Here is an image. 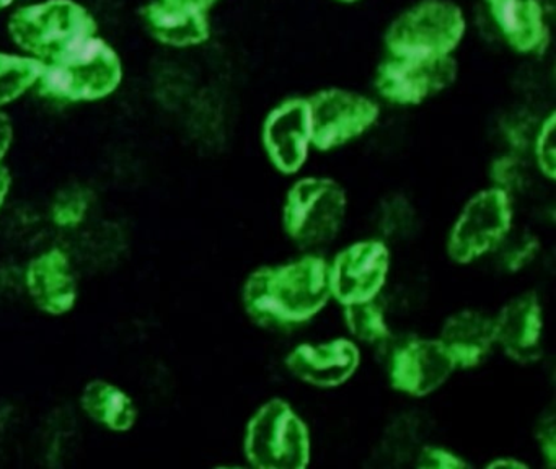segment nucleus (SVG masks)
<instances>
[{
    "instance_id": "nucleus-1",
    "label": "nucleus",
    "mask_w": 556,
    "mask_h": 469,
    "mask_svg": "<svg viewBox=\"0 0 556 469\" xmlns=\"http://www.w3.org/2000/svg\"><path fill=\"white\" fill-rule=\"evenodd\" d=\"M240 303L247 318L265 331L307 328L333 303L327 254L298 251L288 259L255 267L240 287Z\"/></svg>"
},
{
    "instance_id": "nucleus-2",
    "label": "nucleus",
    "mask_w": 556,
    "mask_h": 469,
    "mask_svg": "<svg viewBox=\"0 0 556 469\" xmlns=\"http://www.w3.org/2000/svg\"><path fill=\"white\" fill-rule=\"evenodd\" d=\"M350 211V194L337 178L299 175L282 195L279 224L298 251L324 253L343 233Z\"/></svg>"
},
{
    "instance_id": "nucleus-3",
    "label": "nucleus",
    "mask_w": 556,
    "mask_h": 469,
    "mask_svg": "<svg viewBox=\"0 0 556 469\" xmlns=\"http://www.w3.org/2000/svg\"><path fill=\"white\" fill-rule=\"evenodd\" d=\"M242 455L255 469L308 468L314 459L311 423L288 397H268L247 419Z\"/></svg>"
},
{
    "instance_id": "nucleus-4",
    "label": "nucleus",
    "mask_w": 556,
    "mask_h": 469,
    "mask_svg": "<svg viewBox=\"0 0 556 469\" xmlns=\"http://www.w3.org/2000/svg\"><path fill=\"white\" fill-rule=\"evenodd\" d=\"M122 80L118 52L93 35L43 62L37 88L41 97L56 103H87L115 93Z\"/></svg>"
},
{
    "instance_id": "nucleus-5",
    "label": "nucleus",
    "mask_w": 556,
    "mask_h": 469,
    "mask_svg": "<svg viewBox=\"0 0 556 469\" xmlns=\"http://www.w3.org/2000/svg\"><path fill=\"white\" fill-rule=\"evenodd\" d=\"M517 228V201L501 189L484 186L465 199L444 238V253L457 267L490 261Z\"/></svg>"
},
{
    "instance_id": "nucleus-6",
    "label": "nucleus",
    "mask_w": 556,
    "mask_h": 469,
    "mask_svg": "<svg viewBox=\"0 0 556 469\" xmlns=\"http://www.w3.org/2000/svg\"><path fill=\"white\" fill-rule=\"evenodd\" d=\"M467 29V16L454 0H418L389 23L383 49L399 58H451L464 42Z\"/></svg>"
},
{
    "instance_id": "nucleus-7",
    "label": "nucleus",
    "mask_w": 556,
    "mask_h": 469,
    "mask_svg": "<svg viewBox=\"0 0 556 469\" xmlns=\"http://www.w3.org/2000/svg\"><path fill=\"white\" fill-rule=\"evenodd\" d=\"M97 31L96 18L74 0H47L22 7L9 20L12 41L27 55L43 62Z\"/></svg>"
},
{
    "instance_id": "nucleus-8",
    "label": "nucleus",
    "mask_w": 556,
    "mask_h": 469,
    "mask_svg": "<svg viewBox=\"0 0 556 469\" xmlns=\"http://www.w3.org/2000/svg\"><path fill=\"white\" fill-rule=\"evenodd\" d=\"M380 354L387 384L405 400H428L457 373L435 335L395 334Z\"/></svg>"
},
{
    "instance_id": "nucleus-9",
    "label": "nucleus",
    "mask_w": 556,
    "mask_h": 469,
    "mask_svg": "<svg viewBox=\"0 0 556 469\" xmlns=\"http://www.w3.org/2000/svg\"><path fill=\"white\" fill-rule=\"evenodd\" d=\"M307 100L315 152H338L359 142L382 117L380 101L353 88H320Z\"/></svg>"
},
{
    "instance_id": "nucleus-10",
    "label": "nucleus",
    "mask_w": 556,
    "mask_h": 469,
    "mask_svg": "<svg viewBox=\"0 0 556 469\" xmlns=\"http://www.w3.org/2000/svg\"><path fill=\"white\" fill-rule=\"evenodd\" d=\"M393 274V246L376 234L356 238L328 256L331 296L338 306L382 299Z\"/></svg>"
},
{
    "instance_id": "nucleus-11",
    "label": "nucleus",
    "mask_w": 556,
    "mask_h": 469,
    "mask_svg": "<svg viewBox=\"0 0 556 469\" xmlns=\"http://www.w3.org/2000/svg\"><path fill=\"white\" fill-rule=\"evenodd\" d=\"M454 55L441 59L383 55L374 71L377 100L393 107H418L447 91L457 81Z\"/></svg>"
},
{
    "instance_id": "nucleus-12",
    "label": "nucleus",
    "mask_w": 556,
    "mask_h": 469,
    "mask_svg": "<svg viewBox=\"0 0 556 469\" xmlns=\"http://www.w3.org/2000/svg\"><path fill=\"white\" fill-rule=\"evenodd\" d=\"M363 364L364 348L346 334L295 342L282 357L289 378L317 391L346 386L359 375Z\"/></svg>"
},
{
    "instance_id": "nucleus-13",
    "label": "nucleus",
    "mask_w": 556,
    "mask_h": 469,
    "mask_svg": "<svg viewBox=\"0 0 556 469\" xmlns=\"http://www.w3.org/2000/svg\"><path fill=\"white\" fill-rule=\"evenodd\" d=\"M260 143L266 162L278 175H302L315 152L307 97H288L269 107L260 127Z\"/></svg>"
},
{
    "instance_id": "nucleus-14",
    "label": "nucleus",
    "mask_w": 556,
    "mask_h": 469,
    "mask_svg": "<svg viewBox=\"0 0 556 469\" xmlns=\"http://www.w3.org/2000/svg\"><path fill=\"white\" fill-rule=\"evenodd\" d=\"M497 352L517 365H532L545 354L546 313L535 290H522L493 313Z\"/></svg>"
},
{
    "instance_id": "nucleus-15",
    "label": "nucleus",
    "mask_w": 556,
    "mask_h": 469,
    "mask_svg": "<svg viewBox=\"0 0 556 469\" xmlns=\"http://www.w3.org/2000/svg\"><path fill=\"white\" fill-rule=\"evenodd\" d=\"M438 341L457 371H473L497 354L493 313L477 306H462L445 316Z\"/></svg>"
},
{
    "instance_id": "nucleus-16",
    "label": "nucleus",
    "mask_w": 556,
    "mask_h": 469,
    "mask_svg": "<svg viewBox=\"0 0 556 469\" xmlns=\"http://www.w3.org/2000/svg\"><path fill=\"white\" fill-rule=\"evenodd\" d=\"M494 29L519 55H539L549 45V26L542 0H483Z\"/></svg>"
},
{
    "instance_id": "nucleus-17",
    "label": "nucleus",
    "mask_w": 556,
    "mask_h": 469,
    "mask_svg": "<svg viewBox=\"0 0 556 469\" xmlns=\"http://www.w3.org/2000/svg\"><path fill=\"white\" fill-rule=\"evenodd\" d=\"M25 287L37 308L50 316L66 315L79 296L70 257L60 248L30 261L25 270Z\"/></svg>"
},
{
    "instance_id": "nucleus-18",
    "label": "nucleus",
    "mask_w": 556,
    "mask_h": 469,
    "mask_svg": "<svg viewBox=\"0 0 556 469\" xmlns=\"http://www.w3.org/2000/svg\"><path fill=\"white\" fill-rule=\"evenodd\" d=\"M139 15L152 38L170 48H194L211 38L210 15L201 10L155 0Z\"/></svg>"
},
{
    "instance_id": "nucleus-19",
    "label": "nucleus",
    "mask_w": 556,
    "mask_h": 469,
    "mask_svg": "<svg viewBox=\"0 0 556 469\" xmlns=\"http://www.w3.org/2000/svg\"><path fill=\"white\" fill-rule=\"evenodd\" d=\"M84 413L112 432H129L138 422L135 400L123 388L106 380H92L80 394Z\"/></svg>"
},
{
    "instance_id": "nucleus-20",
    "label": "nucleus",
    "mask_w": 556,
    "mask_h": 469,
    "mask_svg": "<svg viewBox=\"0 0 556 469\" xmlns=\"http://www.w3.org/2000/svg\"><path fill=\"white\" fill-rule=\"evenodd\" d=\"M344 334L366 348L380 352L393 338L392 309L386 299L340 306Z\"/></svg>"
},
{
    "instance_id": "nucleus-21",
    "label": "nucleus",
    "mask_w": 556,
    "mask_h": 469,
    "mask_svg": "<svg viewBox=\"0 0 556 469\" xmlns=\"http://www.w3.org/2000/svg\"><path fill=\"white\" fill-rule=\"evenodd\" d=\"M372 234L383 241L395 244L408 243L421 228V215L418 205L405 192H389L383 195L372 211L370 217Z\"/></svg>"
},
{
    "instance_id": "nucleus-22",
    "label": "nucleus",
    "mask_w": 556,
    "mask_h": 469,
    "mask_svg": "<svg viewBox=\"0 0 556 469\" xmlns=\"http://www.w3.org/2000/svg\"><path fill=\"white\" fill-rule=\"evenodd\" d=\"M428 423L419 414L403 413L390 420L376 448L377 458L387 468L412 466L418 449L428 442Z\"/></svg>"
},
{
    "instance_id": "nucleus-23",
    "label": "nucleus",
    "mask_w": 556,
    "mask_h": 469,
    "mask_svg": "<svg viewBox=\"0 0 556 469\" xmlns=\"http://www.w3.org/2000/svg\"><path fill=\"white\" fill-rule=\"evenodd\" d=\"M542 256V237L530 228L517 227L490 261L503 276L519 277L529 272Z\"/></svg>"
},
{
    "instance_id": "nucleus-24",
    "label": "nucleus",
    "mask_w": 556,
    "mask_h": 469,
    "mask_svg": "<svg viewBox=\"0 0 556 469\" xmlns=\"http://www.w3.org/2000/svg\"><path fill=\"white\" fill-rule=\"evenodd\" d=\"M41 71L43 61L40 59L0 52V107L8 106L37 87Z\"/></svg>"
},
{
    "instance_id": "nucleus-25",
    "label": "nucleus",
    "mask_w": 556,
    "mask_h": 469,
    "mask_svg": "<svg viewBox=\"0 0 556 469\" xmlns=\"http://www.w3.org/2000/svg\"><path fill=\"white\" fill-rule=\"evenodd\" d=\"M533 173L535 169H533L529 156L509 152V150H503L500 155L491 160L490 166H488L490 186L501 189L516 201L529 192Z\"/></svg>"
},
{
    "instance_id": "nucleus-26",
    "label": "nucleus",
    "mask_w": 556,
    "mask_h": 469,
    "mask_svg": "<svg viewBox=\"0 0 556 469\" xmlns=\"http://www.w3.org/2000/svg\"><path fill=\"white\" fill-rule=\"evenodd\" d=\"M556 113L542 116L529 149V160L540 178L552 185L556 178Z\"/></svg>"
},
{
    "instance_id": "nucleus-27",
    "label": "nucleus",
    "mask_w": 556,
    "mask_h": 469,
    "mask_svg": "<svg viewBox=\"0 0 556 469\" xmlns=\"http://www.w3.org/2000/svg\"><path fill=\"white\" fill-rule=\"evenodd\" d=\"M93 201L92 189L84 185H70L54 195L51 220L61 228H76L83 224Z\"/></svg>"
},
{
    "instance_id": "nucleus-28",
    "label": "nucleus",
    "mask_w": 556,
    "mask_h": 469,
    "mask_svg": "<svg viewBox=\"0 0 556 469\" xmlns=\"http://www.w3.org/2000/svg\"><path fill=\"white\" fill-rule=\"evenodd\" d=\"M542 119V117H540ZM540 119L526 111H513L507 113L500 123L501 142L509 152L522 153L529 156L530 143L535 136Z\"/></svg>"
},
{
    "instance_id": "nucleus-29",
    "label": "nucleus",
    "mask_w": 556,
    "mask_h": 469,
    "mask_svg": "<svg viewBox=\"0 0 556 469\" xmlns=\"http://www.w3.org/2000/svg\"><path fill=\"white\" fill-rule=\"evenodd\" d=\"M412 466L416 469H470L473 462L454 446L428 440L416 453Z\"/></svg>"
},
{
    "instance_id": "nucleus-30",
    "label": "nucleus",
    "mask_w": 556,
    "mask_h": 469,
    "mask_svg": "<svg viewBox=\"0 0 556 469\" xmlns=\"http://www.w3.org/2000/svg\"><path fill=\"white\" fill-rule=\"evenodd\" d=\"M535 446L542 461L549 469L555 468L556 462V422L555 413L543 414L535 427Z\"/></svg>"
},
{
    "instance_id": "nucleus-31",
    "label": "nucleus",
    "mask_w": 556,
    "mask_h": 469,
    "mask_svg": "<svg viewBox=\"0 0 556 469\" xmlns=\"http://www.w3.org/2000/svg\"><path fill=\"white\" fill-rule=\"evenodd\" d=\"M488 469H529L530 462L526 459L520 458L516 455H500L491 458L490 461L484 465Z\"/></svg>"
},
{
    "instance_id": "nucleus-32",
    "label": "nucleus",
    "mask_w": 556,
    "mask_h": 469,
    "mask_svg": "<svg viewBox=\"0 0 556 469\" xmlns=\"http://www.w3.org/2000/svg\"><path fill=\"white\" fill-rule=\"evenodd\" d=\"M14 140V127L8 114L0 113V162L8 155Z\"/></svg>"
},
{
    "instance_id": "nucleus-33",
    "label": "nucleus",
    "mask_w": 556,
    "mask_h": 469,
    "mask_svg": "<svg viewBox=\"0 0 556 469\" xmlns=\"http://www.w3.org/2000/svg\"><path fill=\"white\" fill-rule=\"evenodd\" d=\"M12 188V175L9 172L8 166L0 162V208L4 205L5 199H8L9 192Z\"/></svg>"
},
{
    "instance_id": "nucleus-34",
    "label": "nucleus",
    "mask_w": 556,
    "mask_h": 469,
    "mask_svg": "<svg viewBox=\"0 0 556 469\" xmlns=\"http://www.w3.org/2000/svg\"><path fill=\"white\" fill-rule=\"evenodd\" d=\"M164 2L175 3V5L190 7V9L201 10V12H210L216 7L220 0H164Z\"/></svg>"
},
{
    "instance_id": "nucleus-35",
    "label": "nucleus",
    "mask_w": 556,
    "mask_h": 469,
    "mask_svg": "<svg viewBox=\"0 0 556 469\" xmlns=\"http://www.w3.org/2000/svg\"><path fill=\"white\" fill-rule=\"evenodd\" d=\"M333 2L341 3V5H356V3L364 2V0H333Z\"/></svg>"
},
{
    "instance_id": "nucleus-36",
    "label": "nucleus",
    "mask_w": 556,
    "mask_h": 469,
    "mask_svg": "<svg viewBox=\"0 0 556 469\" xmlns=\"http://www.w3.org/2000/svg\"><path fill=\"white\" fill-rule=\"evenodd\" d=\"M12 3H14V0H0V10L8 9Z\"/></svg>"
}]
</instances>
